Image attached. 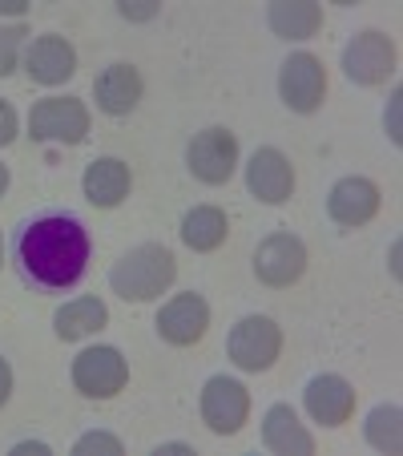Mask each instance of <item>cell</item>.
Segmentation results:
<instances>
[{
	"instance_id": "44dd1931",
	"label": "cell",
	"mask_w": 403,
	"mask_h": 456,
	"mask_svg": "<svg viewBox=\"0 0 403 456\" xmlns=\"http://www.w3.org/2000/svg\"><path fill=\"white\" fill-rule=\"evenodd\" d=\"M226 234H230V218L218 207H194L181 218V242H186L189 250H197V255L218 250L226 242Z\"/></svg>"
},
{
	"instance_id": "5b68a950",
	"label": "cell",
	"mask_w": 403,
	"mask_h": 456,
	"mask_svg": "<svg viewBox=\"0 0 403 456\" xmlns=\"http://www.w3.org/2000/svg\"><path fill=\"white\" fill-rule=\"evenodd\" d=\"M186 166L197 182L206 186H222L238 170V138L226 126H210L202 134H194V142L186 146Z\"/></svg>"
},
{
	"instance_id": "7c38bea8",
	"label": "cell",
	"mask_w": 403,
	"mask_h": 456,
	"mask_svg": "<svg viewBox=\"0 0 403 456\" xmlns=\"http://www.w3.org/2000/svg\"><path fill=\"white\" fill-rule=\"evenodd\" d=\"M246 190L258 202H266V207H283V202L294 194L291 158L275 146L254 150V158H250V166H246Z\"/></svg>"
},
{
	"instance_id": "d6986e66",
	"label": "cell",
	"mask_w": 403,
	"mask_h": 456,
	"mask_svg": "<svg viewBox=\"0 0 403 456\" xmlns=\"http://www.w3.org/2000/svg\"><path fill=\"white\" fill-rule=\"evenodd\" d=\"M105 323H109V311H105V303L97 299V295L65 303V307L52 315V331H57V339H65V344H77V339L93 336Z\"/></svg>"
},
{
	"instance_id": "4316f807",
	"label": "cell",
	"mask_w": 403,
	"mask_h": 456,
	"mask_svg": "<svg viewBox=\"0 0 403 456\" xmlns=\"http://www.w3.org/2000/svg\"><path fill=\"white\" fill-rule=\"evenodd\" d=\"M121 12H125V17H133V20H149L157 12V4H154V0H141V4H121Z\"/></svg>"
},
{
	"instance_id": "ffe728a7",
	"label": "cell",
	"mask_w": 403,
	"mask_h": 456,
	"mask_svg": "<svg viewBox=\"0 0 403 456\" xmlns=\"http://www.w3.org/2000/svg\"><path fill=\"white\" fill-rule=\"evenodd\" d=\"M266 25L283 41H307V37H315L323 28V9L310 4V0H278L266 12Z\"/></svg>"
},
{
	"instance_id": "8992f818",
	"label": "cell",
	"mask_w": 403,
	"mask_h": 456,
	"mask_svg": "<svg viewBox=\"0 0 403 456\" xmlns=\"http://www.w3.org/2000/svg\"><path fill=\"white\" fill-rule=\"evenodd\" d=\"M129 379V363L117 347H85L73 360V387L89 400H113Z\"/></svg>"
},
{
	"instance_id": "277c9868",
	"label": "cell",
	"mask_w": 403,
	"mask_h": 456,
	"mask_svg": "<svg viewBox=\"0 0 403 456\" xmlns=\"http://www.w3.org/2000/svg\"><path fill=\"white\" fill-rule=\"evenodd\" d=\"M28 138L33 142H65L81 146L89 138V110L77 97H44L28 113Z\"/></svg>"
},
{
	"instance_id": "d4e9b609",
	"label": "cell",
	"mask_w": 403,
	"mask_h": 456,
	"mask_svg": "<svg viewBox=\"0 0 403 456\" xmlns=\"http://www.w3.org/2000/svg\"><path fill=\"white\" fill-rule=\"evenodd\" d=\"M17 138V110L9 102H0V146H9Z\"/></svg>"
},
{
	"instance_id": "2e32d148",
	"label": "cell",
	"mask_w": 403,
	"mask_h": 456,
	"mask_svg": "<svg viewBox=\"0 0 403 456\" xmlns=\"http://www.w3.org/2000/svg\"><path fill=\"white\" fill-rule=\"evenodd\" d=\"M129 186H133V174L121 158H97V162L85 166V178H81V190L85 199L101 210H113L129 199Z\"/></svg>"
},
{
	"instance_id": "7402d4cb",
	"label": "cell",
	"mask_w": 403,
	"mask_h": 456,
	"mask_svg": "<svg viewBox=\"0 0 403 456\" xmlns=\"http://www.w3.org/2000/svg\"><path fill=\"white\" fill-rule=\"evenodd\" d=\"M399 424H403L399 408H395V404H379L375 412L367 416V444L379 448V452H387V456H395L403 448Z\"/></svg>"
},
{
	"instance_id": "83f0119b",
	"label": "cell",
	"mask_w": 403,
	"mask_h": 456,
	"mask_svg": "<svg viewBox=\"0 0 403 456\" xmlns=\"http://www.w3.org/2000/svg\"><path fill=\"white\" fill-rule=\"evenodd\" d=\"M0 12H9V17H20V12H25V0H0Z\"/></svg>"
},
{
	"instance_id": "8fae6325",
	"label": "cell",
	"mask_w": 403,
	"mask_h": 456,
	"mask_svg": "<svg viewBox=\"0 0 403 456\" xmlns=\"http://www.w3.org/2000/svg\"><path fill=\"white\" fill-rule=\"evenodd\" d=\"M206 328H210V307H206V299L194 295V291L173 295V299L157 311V336H162L170 347L202 344Z\"/></svg>"
},
{
	"instance_id": "e0dca14e",
	"label": "cell",
	"mask_w": 403,
	"mask_h": 456,
	"mask_svg": "<svg viewBox=\"0 0 403 456\" xmlns=\"http://www.w3.org/2000/svg\"><path fill=\"white\" fill-rule=\"evenodd\" d=\"M262 444L278 456H310L315 452V436L299 424L291 404H270L262 416Z\"/></svg>"
},
{
	"instance_id": "6da1fadb",
	"label": "cell",
	"mask_w": 403,
	"mask_h": 456,
	"mask_svg": "<svg viewBox=\"0 0 403 456\" xmlns=\"http://www.w3.org/2000/svg\"><path fill=\"white\" fill-rule=\"evenodd\" d=\"M12 267L33 291H65L89 267V231L73 210H36L12 231Z\"/></svg>"
},
{
	"instance_id": "9a60e30c",
	"label": "cell",
	"mask_w": 403,
	"mask_h": 456,
	"mask_svg": "<svg viewBox=\"0 0 403 456\" xmlns=\"http://www.w3.org/2000/svg\"><path fill=\"white\" fill-rule=\"evenodd\" d=\"M25 73L36 81V86H65V81L77 73V53L65 37L44 33L28 45L25 53Z\"/></svg>"
},
{
	"instance_id": "52a82bcc",
	"label": "cell",
	"mask_w": 403,
	"mask_h": 456,
	"mask_svg": "<svg viewBox=\"0 0 403 456\" xmlns=\"http://www.w3.org/2000/svg\"><path fill=\"white\" fill-rule=\"evenodd\" d=\"M278 97L294 113H315L326 97V69L315 53H291L278 69Z\"/></svg>"
},
{
	"instance_id": "7a4b0ae2",
	"label": "cell",
	"mask_w": 403,
	"mask_h": 456,
	"mask_svg": "<svg viewBox=\"0 0 403 456\" xmlns=\"http://www.w3.org/2000/svg\"><path fill=\"white\" fill-rule=\"evenodd\" d=\"M178 279V258L162 242H141V247L125 250L109 271V287L125 303H154L170 283Z\"/></svg>"
},
{
	"instance_id": "cb8c5ba5",
	"label": "cell",
	"mask_w": 403,
	"mask_h": 456,
	"mask_svg": "<svg viewBox=\"0 0 403 456\" xmlns=\"http://www.w3.org/2000/svg\"><path fill=\"white\" fill-rule=\"evenodd\" d=\"M73 452L85 456V452H109V456H121V440L109 436V432H89V436H81L77 444H73Z\"/></svg>"
},
{
	"instance_id": "5bb4252c",
	"label": "cell",
	"mask_w": 403,
	"mask_h": 456,
	"mask_svg": "<svg viewBox=\"0 0 403 456\" xmlns=\"http://www.w3.org/2000/svg\"><path fill=\"white\" fill-rule=\"evenodd\" d=\"M302 404H307L315 424L339 428V424H347L355 412V387L347 384L343 376H315L302 387Z\"/></svg>"
},
{
	"instance_id": "4fadbf2b",
	"label": "cell",
	"mask_w": 403,
	"mask_h": 456,
	"mask_svg": "<svg viewBox=\"0 0 403 456\" xmlns=\"http://www.w3.org/2000/svg\"><path fill=\"white\" fill-rule=\"evenodd\" d=\"M379 202L383 199H379L375 182L351 174V178H339L331 186V194H326V215L339 226H363L379 215Z\"/></svg>"
},
{
	"instance_id": "603a6c76",
	"label": "cell",
	"mask_w": 403,
	"mask_h": 456,
	"mask_svg": "<svg viewBox=\"0 0 403 456\" xmlns=\"http://www.w3.org/2000/svg\"><path fill=\"white\" fill-rule=\"evenodd\" d=\"M28 37L25 25H0V77H9L20 61V41Z\"/></svg>"
},
{
	"instance_id": "3957f363",
	"label": "cell",
	"mask_w": 403,
	"mask_h": 456,
	"mask_svg": "<svg viewBox=\"0 0 403 456\" xmlns=\"http://www.w3.org/2000/svg\"><path fill=\"white\" fill-rule=\"evenodd\" d=\"M226 352L242 371H270L278 352H283V328L266 315H246L234 323Z\"/></svg>"
},
{
	"instance_id": "f1b7e54d",
	"label": "cell",
	"mask_w": 403,
	"mask_h": 456,
	"mask_svg": "<svg viewBox=\"0 0 403 456\" xmlns=\"http://www.w3.org/2000/svg\"><path fill=\"white\" fill-rule=\"evenodd\" d=\"M9 190V166H0V194Z\"/></svg>"
},
{
	"instance_id": "f546056e",
	"label": "cell",
	"mask_w": 403,
	"mask_h": 456,
	"mask_svg": "<svg viewBox=\"0 0 403 456\" xmlns=\"http://www.w3.org/2000/svg\"><path fill=\"white\" fill-rule=\"evenodd\" d=\"M0 255H4V242H0Z\"/></svg>"
},
{
	"instance_id": "9c48e42d",
	"label": "cell",
	"mask_w": 403,
	"mask_h": 456,
	"mask_svg": "<svg viewBox=\"0 0 403 456\" xmlns=\"http://www.w3.org/2000/svg\"><path fill=\"white\" fill-rule=\"evenodd\" d=\"M343 73L355 86H383L395 73V41L379 28H363L343 49Z\"/></svg>"
},
{
	"instance_id": "ac0fdd59",
	"label": "cell",
	"mask_w": 403,
	"mask_h": 456,
	"mask_svg": "<svg viewBox=\"0 0 403 456\" xmlns=\"http://www.w3.org/2000/svg\"><path fill=\"white\" fill-rule=\"evenodd\" d=\"M93 94H97V105H101L109 118H125V113L138 110L141 102V73L125 61L109 65L101 77L93 81Z\"/></svg>"
},
{
	"instance_id": "30bf717a",
	"label": "cell",
	"mask_w": 403,
	"mask_h": 456,
	"mask_svg": "<svg viewBox=\"0 0 403 456\" xmlns=\"http://www.w3.org/2000/svg\"><path fill=\"white\" fill-rule=\"evenodd\" d=\"M254 275H258V283H266V287L299 283V279L307 275V247H302V239H294V234H286V231L262 239L254 250Z\"/></svg>"
},
{
	"instance_id": "ba28073f",
	"label": "cell",
	"mask_w": 403,
	"mask_h": 456,
	"mask_svg": "<svg viewBox=\"0 0 403 456\" xmlns=\"http://www.w3.org/2000/svg\"><path fill=\"white\" fill-rule=\"evenodd\" d=\"M250 416V392L230 376H210L202 387V424L214 436H234L242 432Z\"/></svg>"
},
{
	"instance_id": "484cf974",
	"label": "cell",
	"mask_w": 403,
	"mask_h": 456,
	"mask_svg": "<svg viewBox=\"0 0 403 456\" xmlns=\"http://www.w3.org/2000/svg\"><path fill=\"white\" fill-rule=\"evenodd\" d=\"M9 396H12V368H9V360L0 355V408L9 404Z\"/></svg>"
}]
</instances>
